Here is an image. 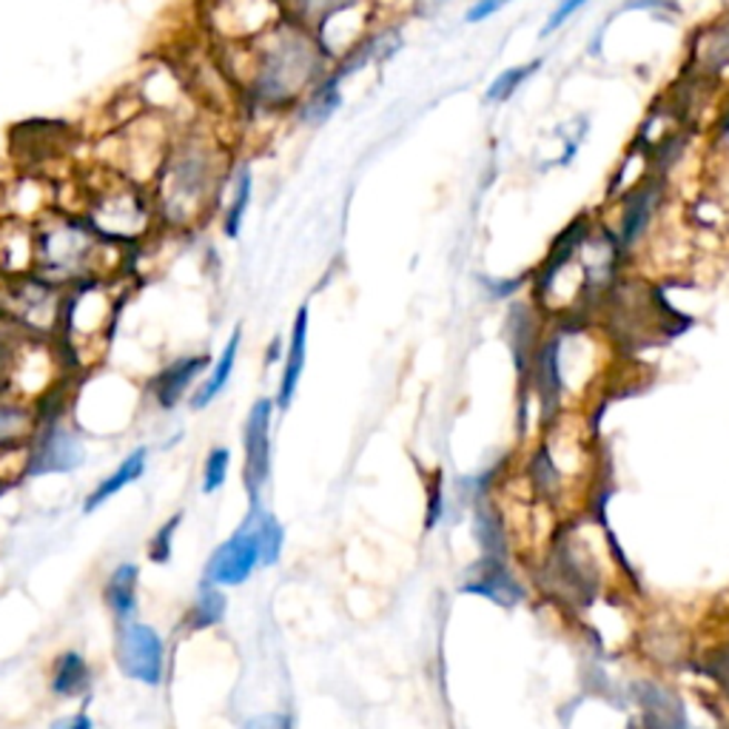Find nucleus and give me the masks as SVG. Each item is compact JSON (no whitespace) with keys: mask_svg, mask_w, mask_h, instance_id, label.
Segmentation results:
<instances>
[{"mask_svg":"<svg viewBox=\"0 0 729 729\" xmlns=\"http://www.w3.org/2000/svg\"><path fill=\"white\" fill-rule=\"evenodd\" d=\"M334 66L319 38L299 20L285 18L268 29L252 71L254 104L265 111L297 109Z\"/></svg>","mask_w":729,"mask_h":729,"instance_id":"1","label":"nucleus"},{"mask_svg":"<svg viewBox=\"0 0 729 729\" xmlns=\"http://www.w3.org/2000/svg\"><path fill=\"white\" fill-rule=\"evenodd\" d=\"M117 319V299L100 279L71 285L63 294L58 348L69 368H95L109 348Z\"/></svg>","mask_w":729,"mask_h":729,"instance_id":"2","label":"nucleus"},{"mask_svg":"<svg viewBox=\"0 0 729 729\" xmlns=\"http://www.w3.org/2000/svg\"><path fill=\"white\" fill-rule=\"evenodd\" d=\"M283 544L285 530L277 516L263 508V502H252L243 524L211 553L203 581H211L217 588H239L257 568L277 564Z\"/></svg>","mask_w":729,"mask_h":729,"instance_id":"3","label":"nucleus"},{"mask_svg":"<svg viewBox=\"0 0 729 729\" xmlns=\"http://www.w3.org/2000/svg\"><path fill=\"white\" fill-rule=\"evenodd\" d=\"M97 257L100 243L95 231L75 220L49 223L35 243V272L60 288L97 279Z\"/></svg>","mask_w":729,"mask_h":729,"instance_id":"4","label":"nucleus"},{"mask_svg":"<svg viewBox=\"0 0 729 729\" xmlns=\"http://www.w3.org/2000/svg\"><path fill=\"white\" fill-rule=\"evenodd\" d=\"M60 311H63L60 285L49 283L38 274L14 277L0 290V317L12 323L20 334L55 339L60 325Z\"/></svg>","mask_w":729,"mask_h":729,"instance_id":"5","label":"nucleus"},{"mask_svg":"<svg viewBox=\"0 0 729 729\" xmlns=\"http://www.w3.org/2000/svg\"><path fill=\"white\" fill-rule=\"evenodd\" d=\"M667 200H670V177L656 175V171L644 177L639 186L627 188L621 197H615V220L610 223V228L619 237L627 259L639 254V248L650 239L652 228H659Z\"/></svg>","mask_w":729,"mask_h":729,"instance_id":"6","label":"nucleus"},{"mask_svg":"<svg viewBox=\"0 0 729 729\" xmlns=\"http://www.w3.org/2000/svg\"><path fill=\"white\" fill-rule=\"evenodd\" d=\"M86 462V447L78 431L63 420V413L40 416L27 451L23 476H58V473L78 471Z\"/></svg>","mask_w":729,"mask_h":729,"instance_id":"7","label":"nucleus"},{"mask_svg":"<svg viewBox=\"0 0 729 729\" xmlns=\"http://www.w3.org/2000/svg\"><path fill=\"white\" fill-rule=\"evenodd\" d=\"M211 155L203 146H188L177 160H171L166 171V194H162V208L168 220L186 223L188 214L197 211L208 197L211 183Z\"/></svg>","mask_w":729,"mask_h":729,"instance_id":"8","label":"nucleus"},{"mask_svg":"<svg viewBox=\"0 0 729 729\" xmlns=\"http://www.w3.org/2000/svg\"><path fill=\"white\" fill-rule=\"evenodd\" d=\"M115 659L129 681L142 687H160L166 676V641L146 621H124L117 627Z\"/></svg>","mask_w":729,"mask_h":729,"instance_id":"9","label":"nucleus"},{"mask_svg":"<svg viewBox=\"0 0 729 729\" xmlns=\"http://www.w3.org/2000/svg\"><path fill=\"white\" fill-rule=\"evenodd\" d=\"M38 425V405L0 387V482H7L12 473L23 476L29 442H32Z\"/></svg>","mask_w":729,"mask_h":729,"instance_id":"10","label":"nucleus"},{"mask_svg":"<svg viewBox=\"0 0 729 729\" xmlns=\"http://www.w3.org/2000/svg\"><path fill=\"white\" fill-rule=\"evenodd\" d=\"M272 422L274 400H257L246 416L243 427V482L248 502H263V491L272 476Z\"/></svg>","mask_w":729,"mask_h":729,"instance_id":"11","label":"nucleus"},{"mask_svg":"<svg viewBox=\"0 0 729 729\" xmlns=\"http://www.w3.org/2000/svg\"><path fill=\"white\" fill-rule=\"evenodd\" d=\"M687 75L698 83H721L729 78V9L692 32Z\"/></svg>","mask_w":729,"mask_h":729,"instance_id":"12","label":"nucleus"},{"mask_svg":"<svg viewBox=\"0 0 729 729\" xmlns=\"http://www.w3.org/2000/svg\"><path fill=\"white\" fill-rule=\"evenodd\" d=\"M290 18L299 20L303 27L317 35L325 52L336 60V46H339V29L345 18H362L368 9V0H288Z\"/></svg>","mask_w":729,"mask_h":729,"instance_id":"13","label":"nucleus"},{"mask_svg":"<svg viewBox=\"0 0 729 729\" xmlns=\"http://www.w3.org/2000/svg\"><path fill=\"white\" fill-rule=\"evenodd\" d=\"M462 593L482 595V599H491L499 607H516L524 599L522 584L516 581L513 570L508 568V559H493V555H482L467 570Z\"/></svg>","mask_w":729,"mask_h":729,"instance_id":"14","label":"nucleus"},{"mask_svg":"<svg viewBox=\"0 0 729 729\" xmlns=\"http://www.w3.org/2000/svg\"><path fill=\"white\" fill-rule=\"evenodd\" d=\"M208 368V354H183L171 359L166 368L157 371L149 382V394L160 411H175L183 396L191 391V385Z\"/></svg>","mask_w":729,"mask_h":729,"instance_id":"15","label":"nucleus"},{"mask_svg":"<svg viewBox=\"0 0 729 729\" xmlns=\"http://www.w3.org/2000/svg\"><path fill=\"white\" fill-rule=\"evenodd\" d=\"M305 356H308V305H303V308L297 311V317H294V328H290L283 376H279L277 402H274L279 411H285V407L294 402V396H297L299 380H303V371H305Z\"/></svg>","mask_w":729,"mask_h":729,"instance_id":"16","label":"nucleus"},{"mask_svg":"<svg viewBox=\"0 0 729 729\" xmlns=\"http://www.w3.org/2000/svg\"><path fill=\"white\" fill-rule=\"evenodd\" d=\"M636 698L641 703V716L630 729H687V718L681 703L659 684H641L636 690Z\"/></svg>","mask_w":729,"mask_h":729,"instance_id":"17","label":"nucleus"},{"mask_svg":"<svg viewBox=\"0 0 729 729\" xmlns=\"http://www.w3.org/2000/svg\"><path fill=\"white\" fill-rule=\"evenodd\" d=\"M343 83L345 80L336 75L334 69L325 75L323 80H319L314 89L305 95L303 104L297 106V120L303 126H311V129H317V126L328 124L331 117L339 111V106H343Z\"/></svg>","mask_w":729,"mask_h":729,"instance_id":"18","label":"nucleus"},{"mask_svg":"<svg viewBox=\"0 0 729 729\" xmlns=\"http://www.w3.org/2000/svg\"><path fill=\"white\" fill-rule=\"evenodd\" d=\"M49 690L58 698H80L91 690V667L83 652L63 650L49 670Z\"/></svg>","mask_w":729,"mask_h":729,"instance_id":"19","label":"nucleus"},{"mask_svg":"<svg viewBox=\"0 0 729 729\" xmlns=\"http://www.w3.org/2000/svg\"><path fill=\"white\" fill-rule=\"evenodd\" d=\"M137 590H140V568L131 562L117 564L106 579L104 601L109 607V613L115 615L120 624L131 621L137 613Z\"/></svg>","mask_w":729,"mask_h":729,"instance_id":"20","label":"nucleus"},{"mask_svg":"<svg viewBox=\"0 0 729 729\" xmlns=\"http://www.w3.org/2000/svg\"><path fill=\"white\" fill-rule=\"evenodd\" d=\"M146 465H149V447H135V451H131L129 456H126L124 462H120V465H117L115 471H111L109 476H106L104 482L97 484L95 491L86 496L83 513H95V510L104 508L111 496L126 491L131 482H137V479L146 473Z\"/></svg>","mask_w":729,"mask_h":729,"instance_id":"21","label":"nucleus"},{"mask_svg":"<svg viewBox=\"0 0 729 729\" xmlns=\"http://www.w3.org/2000/svg\"><path fill=\"white\" fill-rule=\"evenodd\" d=\"M239 343H243V328H234L231 339H228L226 348H223L220 359L214 362L211 371H208L206 380H203V385L194 391V396H191L194 411H203V407H208L214 400H217V396L223 394V391H226L228 380H231V374H234V365H237Z\"/></svg>","mask_w":729,"mask_h":729,"instance_id":"22","label":"nucleus"},{"mask_svg":"<svg viewBox=\"0 0 729 729\" xmlns=\"http://www.w3.org/2000/svg\"><path fill=\"white\" fill-rule=\"evenodd\" d=\"M223 619H226V595H223V588H217L211 581H203L186 613L188 630H208V627L220 624Z\"/></svg>","mask_w":729,"mask_h":729,"instance_id":"23","label":"nucleus"},{"mask_svg":"<svg viewBox=\"0 0 729 729\" xmlns=\"http://www.w3.org/2000/svg\"><path fill=\"white\" fill-rule=\"evenodd\" d=\"M542 66L544 60L536 58V60H528V63L510 66V69L499 71L496 78H493V83L487 86V91H484V100H487V104H508L510 97L516 95V91L522 89V86L528 83Z\"/></svg>","mask_w":729,"mask_h":729,"instance_id":"24","label":"nucleus"},{"mask_svg":"<svg viewBox=\"0 0 729 729\" xmlns=\"http://www.w3.org/2000/svg\"><path fill=\"white\" fill-rule=\"evenodd\" d=\"M692 664L698 667V672L710 678L716 690L729 701V636L718 644L698 650V661H692Z\"/></svg>","mask_w":729,"mask_h":729,"instance_id":"25","label":"nucleus"},{"mask_svg":"<svg viewBox=\"0 0 729 729\" xmlns=\"http://www.w3.org/2000/svg\"><path fill=\"white\" fill-rule=\"evenodd\" d=\"M252 191H254L252 168L243 166V168H239L237 183H234L231 206H228V211H226V234H228V237H237L239 228H243V220H246L248 206H252Z\"/></svg>","mask_w":729,"mask_h":729,"instance_id":"26","label":"nucleus"},{"mask_svg":"<svg viewBox=\"0 0 729 729\" xmlns=\"http://www.w3.org/2000/svg\"><path fill=\"white\" fill-rule=\"evenodd\" d=\"M228 467H231V451L223 445L211 447L203 462V493H217L228 482Z\"/></svg>","mask_w":729,"mask_h":729,"instance_id":"27","label":"nucleus"},{"mask_svg":"<svg viewBox=\"0 0 729 729\" xmlns=\"http://www.w3.org/2000/svg\"><path fill=\"white\" fill-rule=\"evenodd\" d=\"M183 522V513H175V516L168 519L162 528H157V533L151 536L149 542V559L155 564H168L171 553H175V533Z\"/></svg>","mask_w":729,"mask_h":729,"instance_id":"28","label":"nucleus"},{"mask_svg":"<svg viewBox=\"0 0 729 729\" xmlns=\"http://www.w3.org/2000/svg\"><path fill=\"white\" fill-rule=\"evenodd\" d=\"M23 336L27 334H20L12 323H7V319L0 317V387H7L9 371H12V362H14V351H18Z\"/></svg>","mask_w":729,"mask_h":729,"instance_id":"29","label":"nucleus"},{"mask_svg":"<svg viewBox=\"0 0 729 729\" xmlns=\"http://www.w3.org/2000/svg\"><path fill=\"white\" fill-rule=\"evenodd\" d=\"M588 3L590 0H559V3L550 9L548 20H544V27L539 35H542V38H550V35H555L559 29H564L570 20L575 18V12H581V9L588 7Z\"/></svg>","mask_w":729,"mask_h":729,"instance_id":"30","label":"nucleus"},{"mask_svg":"<svg viewBox=\"0 0 729 729\" xmlns=\"http://www.w3.org/2000/svg\"><path fill=\"white\" fill-rule=\"evenodd\" d=\"M510 0H471V7H467L465 12V23H484V20H491L493 14L502 12L504 7H508Z\"/></svg>","mask_w":729,"mask_h":729,"instance_id":"31","label":"nucleus"},{"mask_svg":"<svg viewBox=\"0 0 729 729\" xmlns=\"http://www.w3.org/2000/svg\"><path fill=\"white\" fill-rule=\"evenodd\" d=\"M243 729H294V721L288 712H268V716L248 718Z\"/></svg>","mask_w":729,"mask_h":729,"instance_id":"32","label":"nucleus"},{"mask_svg":"<svg viewBox=\"0 0 729 729\" xmlns=\"http://www.w3.org/2000/svg\"><path fill=\"white\" fill-rule=\"evenodd\" d=\"M52 729H95V721L89 718V712H75V716H66V718H58V721L52 723Z\"/></svg>","mask_w":729,"mask_h":729,"instance_id":"33","label":"nucleus"}]
</instances>
